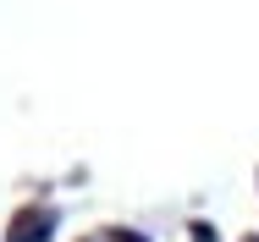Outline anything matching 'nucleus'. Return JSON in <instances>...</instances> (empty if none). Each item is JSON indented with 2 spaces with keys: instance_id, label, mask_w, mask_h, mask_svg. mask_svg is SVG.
Wrapping results in <instances>:
<instances>
[{
  "instance_id": "f03ea898",
  "label": "nucleus",
  "mask_w": 259,
  "mask_h": 242,
  "mask_svg": "<svg viewBox=\"0 0 259 242\" xmlns=\"http://www.w3.org/2000/svg\"><path fill=\"white\" fill-rule=\"evenodd\" d=\"M193 242H215V226H204V220H199V226H193Z\"/></svg>"
},
{
  "instance_id": "f257e3e1",
  "label": "nucleus",
  "mask_w": 259,
  "mask_h": 242,
  "mask_svg": "<svg viewBox=\"0 0 259 242\" xmlns=\"http://www.w3.org/2000/svg\"><path fill=\"white\" fill-rule=\"evenodd\" d=\"M50 231H55V209L50 204H45V209L28 204V209L6 226V242H50Z\"/></svg>"
},
{
  "instance_id": "20e7f679",
  "label": "nucleus",
  "mask_w": 259,
  "mask_h": 242,
  "mask_svg": "<svg viewBox=\"0 0 259 242\" xmlns=\"http://www.w3.org/2000/svg\"><path fill=\"white\" fill-rule=\"evenodd\" d=\"M83 242H110V231H100V237H83Z\"/></svg>"
},
{
  "instance_id": "7ed1b4c3",
  "label": "nucleus",
  "mask_w": 259,
  "mask_h": 242,
  "mask_svg": "<svg viewBox=\"0 0 259 242\" xmlns=\"http://www.w3.org/2000/svg\"><path fill=\"white\" fill-rule=\"evenodd\" d=\"M110 242H149L144 231H110Z\"/></svg>"
},
{
  "instance_id": "39448f33",
  "label": "nucleus",
  "mask_w": 259,
  "mask_h": 242,
  "mask_svg": "<svg viewBox=\"0 0 259 242\" xmlns=\"http://www.w3.org/2000/svg\"><path fill=\"white\" fill-rule=\"evenodd\" d=\"M243 242H259V237H243Z\"/></svg>"
}]
</instances>
